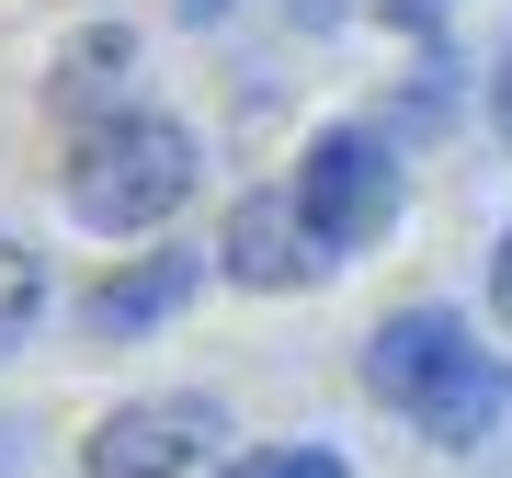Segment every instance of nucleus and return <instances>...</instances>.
I'll return each instance as SVG.
<instances>
[{
	"label": "nucleus",
	"instance_id": "6",
	"mask_svg": "<svg viewBox=\"0 0 512 478\" xmlns=\"http://www.w3.org/2000/svg\"><path fill=\"white\" fill-rule=\"evenodd\" d=\"M205 285V251H160V262H137V274H114L103 296H92V331L103 342H126V331H160L171 308Z\"/></svg>",
	"mask_w": 512,
	"mask_h": 478
},
{
	"label": "nucleus",
	"instance_id": "12",
	"mask_svg": "<svg viewBox=\"0 0 512 478\" xmlns=\"http://www.w3.org/2000/svg\"><path fill=\"white\" fill-rule=\"evenodd\" d=\"M399 12H444V0H399Z\"/></svg>",
	"mask_w": 512,
	"mask_h": 478
},
{
	"label": "nucleus",
	"instance_id": "2",
	"mask_svg": "<svg viewBox=\"0 0 512 478\" xmlns=\"http://www.w3.org/2000/svg\"><path fill=\"white\" fill-rule=\"evenodd\" d=\"M183 194H194V137L171 126V114H137V103L103 114V126L80 137V160H69V217L103 228V239L160 228Z\"/></svg>",
	"mask_w": 512,
	"mask_h": 478
},
{
	"label": "nucleus",
	"instance_id": "1",
	"mask_svg": "<svg viewBox=\"0 0 512 478\" xmlns=\"http://www.w3.org/2000/svg\"><path fill=\"white\" fill-rule=\"evenodd\" d=\"M365 387H376L387 410H410L433 444H490L501 410H512L501 353H478L456 308H399V319L365 342Z\"/></svg>",
	"mask_w": 512,
	"mask_h": 478
},
{
	"label": "nucleus",
	"instance_id": "10",
	"mask_svg": "<svg viewBox=\"0 0 512 478\" xmlns=\"http://www.w3.org/2000/svg\"><path fill=\"white\" fill-rule=\"evenodd\" d=\"M490 285H501V319H512V239H501V251H490Z\"/></svg>",
	"mask_w": 512,
	"mask_h": 478
},
{
	"label": "nucleus",
	"instance_id": "3",
	"mask_svg": "<svg viewBox=\"0 0 512 478\" xmlns=\"http://www.w3.org/2000/svg\"><path fill=\"white\" fill-rule=\"evenodd\" d=\"M296 205H308L319 251H365V239H387V217H399V160H387L376 126H330L308 160H296Z\"/></svg>",
	"mask_w": 512,
	"mask_h": 478
},
{
	"label": "nucleus",
	"instance_id": "5",
	"mask_svg": "<svg viewBox=\"0 0 512 478\" xmlns=\"http://www.w3.org/2000/svg\"><path fill=\"white\" fill-rule=\"evenodd\" d=\"M217 262L239 285H262V296H285V285H308L319 274V228H308V205H296V183H274V194H239L228 205V239H217Z\"/></svg>",
	"mask_w": 512,
	"mask_h": 478
},
{
	"label": "nucleus",
	"instance_id": "11",
	"mask_svg": "<svg viewBox=\"0 0 512 478\" xmlns=\"http://www.w3.org/2000/svg\"><path fill=\"white\" fill-rule=\"evenodd\" d=\"M171 12H183V23H217V12H228V0H171Z\"/></svg>",
	"mask_w": 512,
	"mask_h": 478
},
{
	"label": "nucleus",
	"instance_id": "9",
	"mask_svg": "<svg viewBox=\"0 0 512 478\" xmlns=\"http://www.w3.org/2000/svg\"><path fill=\"white\" fill-rule=\"evenodd\" d=\"M490 126L512 137V57H501V80H490Z\"/></svg>",
	"mask_w": 512,
	"mask_h": 478
},
{
	"label": "nucleus",
	"instance_id": "7",
	"mask_svg": "<svg viewBox=\"0 0 512 478\" xmlns=\"http://www.w3.org/2000/svg\"><path fill=\"white\" fill-rule=\"evenodd\" d=\"M35 308H46V262L23 251V239H0V342L35 331Z\"/></svg>",
	"mask_w": 512,
	"mask_h": 478
},
{
	"label": "nucleus",
	"instance_id": "4",
	"mask_svg": "<svg viewBox=\"0 0 512 478\" xmlns=\"http://www.w3.org/2000/svg\"><path fill=\"white\" fill-rule=\"evenodd\" d=\"M205 444H228L217 399H137L80 444V467L92 478H183V467H205Z\"/></svg>",
	"mask_w": 512,
	"mask_h": 478
},
{
	"label": "nucleus",
	"instance_id": "8",
	"mask_svg": "<svg viewBox=\"0 0 512 478\" xmlns=\"http://www.w3.org/2000/svg\"><path fill=\"white\" fill-rule=\"evenodd\" d=\"M228 478H353L330 444H262V456H239Z\"/></svg>",
	"mask_w": 512,
	"mask_h": 478
}]
</instances>
